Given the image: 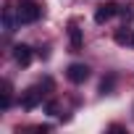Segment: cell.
Segmentation results:
<instances>
[{"mask_svg": "<svg viewBox=\"0 0 134 134\" xmlns=\"http://www.w3.org/2000/svg\"><path fill=\"white\" fill-rule=\"evenodd\" d=\"M40 5L34 3V0H19V5H16V19L19 24H34L40 19Z\"/></svg>", "mask_w": 134, "mask_h": 134, "instance_id": "1", "label": "cell"}, {"mask_svg": "<svg viewBox=\"0 0 134 134\" xmlns=\"http://www.w3.org/2000/svg\"><path fill=\"white\" fill-rule=\"evenodd\" d=\"M66 76H69V82H74V84H84V82L90 79V66H84V63H71L69 71H66Z\"/></svg>", "mask_w": 134, "mask_h": 134, "instance_id": "2", "label": "cell"}, {"mask_svg": "<svg viewBox=\"0 0 134 134\" xmlns=\"http://www.w3.org/2000/svg\"><path fill=\"white\" fill-rule=\"evenodd\" d=\"M116 13H118V5H116V3H103V5H97V11H95V21H97V24H105V21H110Z\"/></svg>", "mask_w": 134, "mask_h": 134, "instance_id": "3", "label": "cell"}, {"mask_svg": "<svg viewBox=\"0 0 134 134\" xmlns=\"http://www.w3.org/2000/svg\"><path fill=\"white\" fill-rule=\"evenodd\" d=\"M40 100H42V92H40L37 87H32V90H26V92L21 95V108L32 110V108H37V105H40Z\"/></svg>", "mask_w": 134, "mask_h": 134, "instance_id": "4", "label": "cell"}, {"mask_svg": "<svg viewBox=\"0 0 134 134\" xmlns=\"http://www.w3.org/2000/svg\"><path fill=\"white\" fill-rule=\"evenodd\" d=\"M13 58H16V63L29 66V63H32V47H29V45H16V47H13Z\"/></svg>", "mask_w": 134, "mask_h": 134, "instance_id": "5", "label": "cell"}, {"mask_svg": "<svg viewBox=\"0 0 134 134\" xmlns=\"http://www.w3.org/2000/svg\"><path fill=\"white\" fill-rule=\"evenodd\" d=\"M113 40H116V45H121V47H134V29H118V32L113 34Z\"/></svg>", "mask_w": 134, "mask_h": 134, "instance_id": "6", "label": "cell"}, {"mask_svg": "<svg viewBox=\"0 0 134 134\" xmlns=\"http://www.w3.org/2000/svg\"><path fill=\"white\" fill-rule=\"evenodd\" d=\"M11 95H13L11 82H3V92H0V108H3V110H8V108H11Z\"/></svg>", "mask_w": 134, "mask_h": 134, "instance_id": "7", "label": "cell"}, {"mask_svg": "<svg viewBox=\"0 0 134 134\" xmlns=\"http://www.w3.org/2000/svg\"><path fill=\"white\" fill-rule=\"evenodd\" d=\"M71 47H74V50L82 47V32H79L76 26H71Z\"/></svg>", "mask_w": 134, "mask_h": 134, "instance_id": "8", "label": "cell"}, {"mask_svg": "<svg viewBox=\"0 0 134 134\" xmlns=\"http://www.w3.org/2000/svg\"><path fill=\"white\" fill-rule=\"evenodd\" d=\"M3 26H5L8 34L13 32V13H11V11H3Z\"/></svg>", "mask_w": 134, "mask_h": 134, "instance_id": "9", "label": "cell"}, {"mask_svg": "<svg viewBox=\"0 0 134 134\" xmlns=\"http://www.w3.org/2000/svg\"><path fill=\"white\" fill-rule=\"evenodd\" d=\"M113 87V79H103V84H100V92H108Z\"/></svg>", "mask_w": 134, "mask_h": 134, "instance_id": "10", "label": "cell"}]
</instances>
